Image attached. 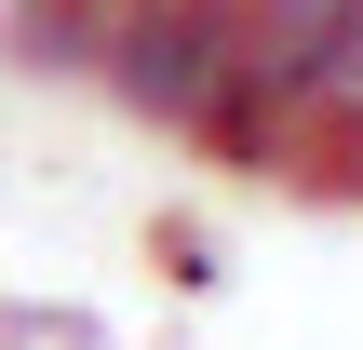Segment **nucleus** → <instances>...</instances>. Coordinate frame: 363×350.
<instances>
[{"label":"nucleus","instance_id":"nucleus-1","mask_svg":"<svg viewBox=\"0 0 363 350\" xmlns=\"http://www.w3.org/2000/svg\"><path fill=\"white\" fill-rule=\"evenodd\" d=\"M242 27H256V13H229V0H135V13L108 27V81H121L148 121L202 135V121L229 108V81H242Z\"/></svg>","mask_w":363,"mask_h":350},{"label":"nucleus","instance_id":"nucleus-2","mask_svg":"<svg viewBox=\"0 0 363 350\" xmlns=\"http://www.w3.org/2000/svg\"><path fill=\"white\" fill-rule=\"evenodd\" d=\"M350 121H363V0L323 27V54L296 81V135H350Z\"/></svg>","mask_w":363,"mask_h":350},{"label":"nucleus","instance_id":"nucleus-3","mask_svg":"<svg viewBox=\"0 0 363 350\" xmlns=\"http://www.w3.org/2000/svg\"><path fill=\"white\" fill-rule=\"evenodd\" d=\"M13 350H94L81 310H13Z\"/></svg>","mask_w":363,"mask_h":350},{"label":"nucleus","instance_id":"nucleus-4","mask_svg":"<svg viewBox=\"0 0 363 350\" xmlns=\"http://www.w3.org/2000/svg\"><path fill=\"white\" fill-rule=\"evenodd\" d=\"M337 175H350V189H363V121H350V135H337Z\"/></svg>","mask_w":363,"mask_h":350}]
</instances>
